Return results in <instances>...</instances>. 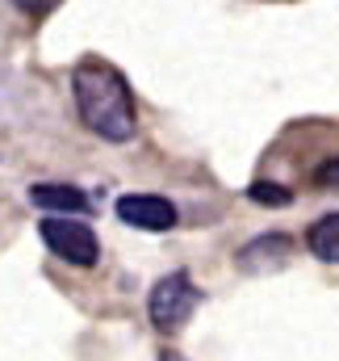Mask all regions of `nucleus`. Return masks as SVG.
Instances as JSON below:
<instances>
[{"label": "nucleus", "mask_w": 339, "mask_h": 361, "mask_svg": "<svg viewBox=\"0 0 339 361\" xmlns=\"http://www.w3.org/2000/svg\"><path fill=\"white\" fill-rule=\"evenodd\" d=\"M72 89H76V109L92 135L109 139V143H126L139 130V114H134V97L130 85L117 68L101 63V59H84L72 72Z\"/></svg>", "instance_id": "nucleus-1"}, {"label": "nucleus", "mask_w": 339, "mask_h": 361, "mask_svg": "<svg viewBox=\"0 0 339 361\" xmlns=\"http://www.w3.org/2000/svg\"><path fill=\"white\" fill-rule=\"evenodd\" d=\"M197 307H201V290L193 286L188 273H180V269L168 273V277H160L155 290H151V324H155L160 332L184 328Z\"/></svg>", "instance_id": "nucleus-2"}, {"label": "nucleus", "mask_w": 339, "mask_h": 361, "mask_svg": "<svg viewBox=\"0 0 339 361\" xmlns=\"http://www.w3.org/2000/svg\"><path fill=\"white\" fill-rule=\"evenodd\" d=\"M38 231H42L46 248H51L59 261H68V265H96V257H101V244H96V235H92V227H88V223L46 219Z\"/></svg>", "instance_id": "nucleus-3"}, {"label": "nucleus", "mask_w": 339, "mask_h": 361, "mask_svg": "<svg viewBox=\"0 0 339 361\" xmlns=\"http://www.w3.org/2000/svg\"><path fill=\"white\" fill-rule=\"evenodd\" d=\"M117 219L130 227H143V231H168V227H176V206L155 193H126V197H117Z\"/></svg>", "instance_id": "nucleus-4"}, {"label": "nucleus", "mask_w": 339, "mask_h": 361, "mask_svg": "<svg viewBox=\"0 0 339 361\" xmlns=\"http://www.w3.org/2000/svg\"><path fill=\"white\" fill-rule=\"evenodd\" d=\"M289 257V240L285 235H260L255 244H248L239 252V269L248 273H264V269H281Z\"/></svg>", "instance_id": "nucleus-5"}, {"label": "nucleus", "mask_w": 339, "mask_h": 361, "mask_svg": "<svg viewBox=\"0 0 339 361\" xmlns=\"http://www.w3.org/2000/svg\"><path fill=\"white\" fill-rule=\"evenodd\" d=\"M30 202L42 206V210H63V214H84L88 210V197L72 185H34Z\"/></svg>", "instance_id": "nucleus-6"}, {"label": "nucleus", "mask_w": 339, "mask_h": 361, "mask_svg": "<svg viewBox=\"0 0 339 361\" xmlns=\"http://www.w3.org/2000/svg\"><path fill=\"white\" fill-rule=\"evenodd\" d=\"M306 244H310V252H314L319 261H327V265H339V214H327V219H319V223L310 227Z\"/></svg>", "instance_id": "nucleus-7"}, {"label": "nucleus", "mask_w": 339, "mask_h": 361, "mask_svg": "<svg viewBox=\"0 0 339 361\" xmlns=\"http://www.w3.org/2000/svg\"><path fill=\"white\" fill-rule=\"evenodd\" d=\"M248 197L260 202V206H289L293 202V193L285 185H272V180H255L252 189H248Z\"/></svg>", "instance_id": "nucleus-8"}, {"label": "nucleus", "mask_w": 339, "mask_h": 361, "mask_svg": "<svg viewBox=\"0 0 339 361\" xmlns=\"http://www.w3.org/2000/svg\"><path fill=\"white\" fill-rule=\"evenodd\" d=\"M314 185H319V189H339V156H331V160H327V164H319V169H314Z\"/></svg>", "instance_id": "nucleus-9"}, {"label": "nucleus", "mask_w": 339, "mask_h": 361, "mask_svg": "<svg viewBox=\"0 0 339 361\" xmlns=\"http://www.w3.org/2000/svg\"><path fill=\"white\" fill-rule=\"evenodd\" d=\"M13 4H17L21 13H30V17H46V13H51L59 0H13Z\"/></svg>", "instance_id": "nucleus-10"}, {"label": "nucleus", "mask_w": 339, "mask_h": 361, "mask_svg": "<svg viewBox=\"0 0 339 361\" xmlns=\"http://www.w3.org/2000/svg\"><path fill=\"white\" fill-rule=\"evenodd\" d=\"M160 361H184V357H180V353H172V349H164V353H160Z\"/></svg>", "instance_id": "nucleus-11"}]
</instances>
